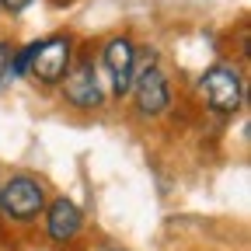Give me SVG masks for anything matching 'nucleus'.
<instances>
[{
  "label": "nucleus",
  "mask_w": 251,
  "mask_h": 251,
  "mask_svg": "<svg viewBox=\"0 0 251 251\" xmlns=\"http://www.w3.org/2000/svg\"><path fill=\"white\" fill-rule=\"evenodd\" d=\"M129 94H133V105L140 115H161L168 105H171V84L164 77V70L157 67V52L153 49H136V70H133V84H129Z\"/></svg>",
  "instance_id": "1"
},
{
  "label": "nucleus",
  "mask_w": 251,
  "mask_h": 251,
  "mask_svg": "<svg viewBox=\"0 0 251 251\" xmlns=\"http://www.w3.org/2000/svg\"><path fill=\"white\" fill-rule=\"evenodd\" d=\"M199 94H202L206 108L216 115H234L244 108V80L230 63H213L209 70H202Z\"/></svg>",
  "instance_id": "2"
},
{
  "label": "nucleus",
  "mask_w": 251,
  "mask_h": 251,
  "mask_svg": "<svg viewBox=\"0 0 251 251\" xmlns=\"http://www.w3.org/2000/svg\"><path fill=\"white\" fill-rule=\"evenodd\" d=\"M74 67V39L70 35H49L42 42H31V63L28 77H35L39 84H59Z\"/></svg>",
  "instance_id": "3"
},
{
  "label": "nucleus",
  "mask_w": 251,
  "mask_h": 251,
  "mask_svg": "<svg viewBox=\"0 0 251 251\" xmlns=\"http://www.w3.org/2000/svg\"><path fill=\"white\" fill-rule=\"evenodd\" d=\"M0 213L18 220V224H31L39 220V213H46V188L28 178V175H14L0 185Z\"/></svg>",
  "instance_id": "4"
},
{
  "label": "nucleus",
  "mask_w": 251,
  "mask_h": 251,
  "mask_svg": "<svg viewBox=\"0 0 251 251\" xmlns=\"http://www.w3.org/2000/svg\"><path fill=\"white\" fill-rule=\"evenodd\" d=\"M59 84H63V98H67V105L77 108V112H94V108L105 105V87H101L98 70H94V63L87 56L80 63H74Z\"/></svg>",
  "instance_id": "5"
},
{
  "label": "nucleus",
  "mask_w": 251,
  "mask_h": 251,
  "mask_svg": "<svg viewBox=\"0 0 251 251\" xmlns=\"http://www.w3.org/2000/svg\"><path fill=\"white\" fill-rule=\"evenodd\" d=\"M101 63H105V74L112 80V94L115 98H126L133 84V70H136V46L129 35H115L105 42L101 49Z\"/></svg>",
  "instance_id": "6"
},
{
  "label": "nucleus",
  "mask_w": 251,
  "mask_h": 251,
  "mask_svg": "<svg viewBox=\"0 0 251 251\" xmlns=\"http://www.w3.org/2000/svg\"><path fill=\"white\" fill-rule=\"evenodd\" d=\"M80 227H84V213H80V206H77L74 199L59 196V199L46 202V234H49L56 244L74 241V237L80 234Z\"/></svg>",
  "instance_id": "7"
},
{
  "label": "nucleus",
  "mask_w": 251,
  "mask_h": 251,
  "mask_svg": "<svg viewBox=\"0 0 251 251\" xmlns=\"http://www.w3.org/2000/svg\"><path fill=\"white\" fill-rule=\"evenodd\" d=\"M11 42H0V91H4V84L11 80Z\"/></svg>",
  "instance_id": "8"
},
{
  "label": "nucleus",
  "mask_w": 251,
  "mask_h": 251,
  "mask_svg": "<svg viewBox=\"0 0 251 251\" xmlns=\"http://www.w3.org/2000/svg\"><path fill=\"white\" fill-rule=\"evenodd\" d=\"M28 4H35V0H0V7H4V11H11V14H21Z\"/></svg>",
  "instance_id": "9"
},
{
  "label": "nucleus",
  "mask_w": 251,
  "mask_h": 251,
  "mask_svg": "<svg viewBox=\"0 0 251 251\" xmlns=\"http://www.w3.org/2000/svg\"><path fill=\"white\" fill-rule=\"evenodd\" d=\"M101 251H122V248H101Z\"/></svg>",
  "instance_id": "10"
}]
</instances>
